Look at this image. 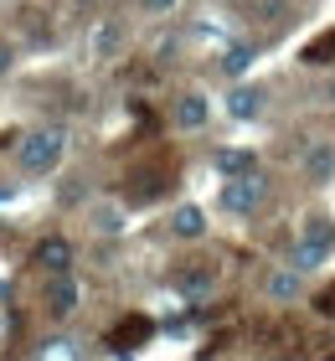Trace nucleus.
Here are the masks:
<instances>
[{"label": "nucleus", "mask_w": 335, "mask_h": 361, "mask_svg": "<svg viewBox=\"0 0 335 361\" xmlns=\"http://www.w3.org/2000/svg\"><path fill=\"white\" fill-rule=\"evenodd\" d=\"M62 155H67V129H57V124L31 129V135L16 140V166H21L26 176H47V171H57V166H62Z\"/></svg>", "instance_id": "nucleus-1"}, {"label": "nucleus", "mask_w": 335, "mask_h": 361, "mask_svg": "<svg viewBox=\"0 0 335 361\" xmlns=\"http://www.w3.org/2000/svg\"><path fill=\"white\" fill-rule=\"evenodd\" d=\"M268 196V180L263 171H248V176H232L222 180V191H217V202H222V212H232V217H248V212H258Z\"/></svg>", "instance_id": "nucleus-2"}, {"label": "nucleus", "mask_w": 335, "mask_h": 361, "mask_svg": "<svg viewBox=\"0 0 335 361\" xmlns=\"http://www.w3.org/2000/svg\"><path fill=\"white\" fill-rule=\"evenodd\" d=\"M31 264H37V269H47V274H73V243H67V238H42L37 243V253H31Z\"/></svg>", "instance_id": "nucleus-3"}, {"label": "nucleus", "mask_w": 335, "mask_h": 361, "mask_svg": "<svg viewBox=\"0 0 335 361\" xmlns=\"http://www.w3.org/2000/svg\"><path fill=\"white\" fill-rule=\"evenodd\" d=\"M78 300H83L78 279H73V274H57V284L47 289V310H52V320H67V315L78 310Z\"/></svg>", "instance_id": "nucleus-4"}, {"label": "nucleus", "mask_w": 335, "mask_h": 361, "mask_svg": "<svg viewBox=\"0 0 335 361\" xmlns=\"http://www.w3.org/2000/svg\"><path fill=\"white\" fill-rule=\"evenodd\" d=\"M299 289H305V279H299V269H279V274H268L263 279V294L268 300H299Z\"/></svg>", "instance_id": "nucleus-5"}, {"label": "nucleus", "mask_w": 335, "mask_h": 361, "mask_svg": "<svg viewBox=\"0 0 335 361\" xmlns=\"http://www.w3.org/2000/svg\"><path fill=\"white\" fill-rule=\"evenodd\" d=\"M207 98H201V93H181L176 98V124L181 129H201V124H207Z\"/></svg>", "instance_id": "nucleus-6"}, {"label": "nucleus", "mask_w": 335, "mask_h": 361, "mask_svg": "<svg viewBox=\"0 0 335 361\" xmlns=\"http://www.w3.org/2000/svg\"><path fill=\"white\" fill-rule=\"evenodd\" d=\"M37 361H83V346L73 336H52V341L37 346Z\"/></svg>", "instance_id": "nucleus-7"}, {"label": "nucleus", "mask_w": 335, "mask_h": 361, "mask_svg": "<svg viewBox=\"0 0 335 361\" xmlns=\"http://www.w3.org/2000/svg\"><path fill=\"white\" fill-rule=\"evenodd\" d=\"M171 233L176 238H201V233H207V217H201V207H176V217H171Z\"/></svg>", "instance_id": "nucleus-8"}, {"label": "nucleus", "mask_w": 335, "mask_h": 361, "mask_svg": "<svg viewBox=\"0 0 335 361\" xmlns=\"http://www.w3.org/2000/svg\"><path fill=\"white\" fill-rule=\"evenodd\" d=\"M305 176H315V180L335 176V145H310L305 150Z\"/></svg>", "instance_id": "nucleus-9"}, {"label": "nucleus", "mask_w": 335, "mask_h": 361, "mask_svg": "<svg viewBox=\"0 0 335 361\" xmlns=\"http://www.w3.org/2000/svg\"><path fill=\"white\" fill-rule=\"evenodd\" d=\"M305 248H315V253H330V243H335V227H330V217H310L305 222Z\"/></svg>", "instance_id": "nucleus-10"}, {"label": "nucleus", "mask_w": 335, "mask_h": 361, "mask_svg": "<svg viewBox=\"0 0 335 361\" xmlns=\"http://www.w3.org/2000/svg\"><path fill=\"white\" fill-rule=\"evenodd\" d=\"M227 109H232V119H253V114L263 109V93H258V88H232Z\"/></svg>", "instance_id": "nucleus-11"}, {"label": "nucleus", "mask_w": 335, "mask_h": 361, "mask_svg": "<svg viewBox=\"0 0 335 361\" xmlns=\"http://www.w3.org/2000/svg\"><path fill=\"white\" fill-rule=\"evenodd\" d=\"M176 289L186 294V300H201V294H212V274L207 269H186V274H176Z\"/></svg>", "instance_id": "nucleus-12"}, {"label": "nucleus", "mask_w": 335, "mask_h": 361, "mask_svg": "<svg viewBox=\"0 0 335 361\" xmlns=\"http://www.w3.org/2000/svg\"><path fill=\"white\" fill-rule=\"evenodd\" d=\"M217 171L232 180V176H248V171H258V166H253V155H248V150H222V155H217Z\"/></svg>", "instance_id": "nucleus-13"}, {"label": "nucleus", "mask_w": 335, "mask_h": 361, "mask_svg": "<svg viewBox=\"0 0 335 361\" xmlns=\"http://www.w3.org/2000/svg\"><path fill=\"white\" fill-rule=\"evenodd\" d=\"M248 68H253V47H232V52L222 57V73L227 78H243Z\"/></svg>", "instance_id": "nucleus-14"}, {"label": "nucleus", "mask_w": 335, "mask_h": 361, "mask_svg": "<svg viewBox=\"0 0 335 361\" xmlns=\"http://www.w3.org/2000/svg\"><path fill=\"white\" fill-rule=\"evenodd\" d=\"M330 52H335V31H330L325 42H310V47H305V62H310V68H325V62H335Z\"/></svg>", "instance_id": "nucleus-15"}, {"label": "nucleus", "mask_w": 335, "mask_h": 361, "mask_svg": "<svg viewBox=\"0 0 335 361\" xmlns=\"http://www.w3.org/2000/svg\"><path fill=\"white\" fill-rule=\"evenodd\" d=\"M150 336V320H124L119 331H114V346H124V341H145Z\"/></svg>", "instance_id": "nucleus-16"}, {"label": "nucleus", "mask_w": 335, "mask_h": 361, "mask_svg": "<svg viewBox=\"0 0 335 361\" xmlns=\"http://www.w3.org/2000/svg\"><path fill=\"white\" fill-rule=\"evenodd\" d=\"M140 11L145 16H165V11H176V0H140Z\"/></svg>", "instance_id": "nucleus-17"}, {"label": "nucleus", "mask_w": 335, "mask_h": 361, "mask_svg": "<svg viewBox=\"0 0 335 361\" xmlns=\"http://www.w3.org/2000/svg\"><path fill=\"white\" fill-rule=\"evenodd\" d=\"M114 42H119V31H114V26H104V31H98V52H109Z\"/></svg>", "instance_id": "nucleus-18"}, {"label": "nucleus", "mask_w": 335, "mask_h": 361, "mask_svg": "<svg viewBox=\"0 0 335 361\" xmlns=\"http://www.w3.org/2000/svg\"><path fill=\"white\" fill-rule=\"evenodd\" d=\"M11 62H16V52H11V42H0V73H6Z\"/></svg>", "instance_id": "nucleus-19"}, {"label": "nucleus", "mask_w": 335, "mask_h": 361, "mask_svg": "<svg viewBox=\"0 0 335 361\" xmlns=\"http://www.w3.org/2000/svg\"><path fill=\"white\" fill-rule=\"evenodd\" d=\"M315 310H325V315H335V289H330V294H320V305H315Z\"/></svg>", "instance_id": "nucleus-20"}]
</instances>
